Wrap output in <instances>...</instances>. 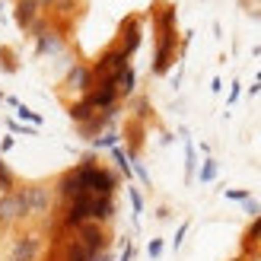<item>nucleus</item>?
<instances>
[{
	"mask_svg": "<svg viewBox=\"0 0 261 261\" xmlns=\"http://www.w3.org/2000/svg\"><path fill=\"white\" fill-rule=\"evenodd\" d=\"M76 175H80V181L86 185L89 194H96V198H115V188H118V175L109 172V169H102V166L93 160V156L76 166Z\"/></svg>",
	"mask_w": 261,
	"mask_h": 261,
	"instance_id": "nucleus-1",
	"label": "nucleus"
},
{
	"mask_svg": "<svg viewBox=\"0 0 261 261\" xmlns=\"http://www.w3.org/2000/svg\"><path fill=\"white\" fill-rule=\"evenodd\" d=\"M25 217H29V204H25L22 188L0 194V226H7V223H19V220H25Z\"/></svg>",
	"mask_w": 261,
	"mask_h": 261,
	"instance_id": "nucleus-2",
	"label": "nucleus"
},
{
	"mask_svg": "<svg viewBox=\"0 0 261 261\" xmlns=\"http://www.w3.org/2000/svg\"><path fill=\"white\" fill-rule=\"evenodd\" d=\"M93 198H96V194H89V191H83L80 198H73L67 204V211H64L61 226L64 229H80L83 223H89V207H93Z\"/></svg>",
	"mask_w": 261,
	"mask_h": 261,
	"instance_id": "nucleus-3",
	"label": "nucleus"
},
{
	"mask_svg": "<svg viewBox=\"0 0 261 261\" xmlns=\"http://www.w3.org/2000/svg\"><path fill=\"white\" fill-rule=\"evenodd\" d=\"M76 232H80V239H76V242L89 252V258L109 252V236H106V229H102V223H93V220H89V223H83Z\"/></svg>",
	"mask_w": 261,
	"mask_h": 261,
	"instance_id": "nucleus-4",
	"label": "nucleus"
},
{
	"mask_svg": "<svg viewBox=\"0 0 261 261\" xmlns=\"http://www.w3.org/2000/svg\"><path fill=\"white\" fill-rule=\"evenodd\" d=\"M89 70H93L96 80H106V76H118L121 70H127V58L121 55L118 48H109L106 55H102V58H99Z\"/></svg>",
	"mask_w": 261,
	"mask_h": 261,
	"instance_id": "nucleus-5",
	"label": "nucleus"
},
{
	"mask_svg": "<svg viewBox=\"0 0 261 261\" xmlns=\"http://www.w3.org/2000/svg\"><path fill=\"white\" fill-rule=\"evenodd\" d=\"M175 61V32H160V48H156V61H153V73H166Z\"/></svg>",
	"mask_w": 261,
	"mask_h": 261,
	"instance_id": "nucleus-6",
	"label": "nucleus"
},
{
	"mask_svg": "<svg viewBox=\"0 0 261 261\" xmlns=\"http://www.w3.org/2000/svg\"><path fill=\"white\" fill-rule=\"evenodd\" d=\"M86 191V185L80 181V175H76V169H70V172H64L61 181H58V198L64 204H70L73 198H80V194Z\"/></svg>",
	"mask_w": 261,
	"mask_h": 261,
	"instance_id": "nucleus-7",
	"label": "nucleus"
},
{
	"mask_svg": "<svg viewBox=\"0 0 261 261\" xmlns=\"http://www.w3.org/2000/svg\"><path fill=\"white\" fill-rule=\"evenodd\" d=\"M25 194V204H29V214H48V207H51V194L48 188L42 185H29V188H22Z\"/></svg>",
	"mask_w": 261,
	"mask_h": 261,
	"instance_id": "nucleus-8",
	"label": "nucleus"
},
{
	"mask_svg": "<svg viewBox=\"0 0 261 261\" xmlns=\"http://www.w3.org/2000/svg\"><path fill=\"white\" fill-rule=\"evenodd\" d=\"M13 19H16L22 29H32V22L38 19V0H19L13 7Z\"/></svg>",
	"mask_w": 261,
	"mask_h": 261,
	"instance_id": "nucleus-9",
	"label": "nucleus"
},
{
	"mask_svg": "<svg viewBox=\"0 0 261 261\" xmlns=\"http://www.w3.org/2000/svg\"><path fill=\"white\" fill-rule=\"evenodd\" d=\"M35 48H38V55H55V51L64 48V38L55 29H45V32L35 35Z\"/></svg>",
	"mask_w": 261,
	"mask_h": 261,
	"instance_id": "nucleus-10",
	"label": "nucleus"
},
{
	"mask_svg": "<svg viewBox=\"0 0 261 261\" xmlns=\"http://www.w3.org/2000/svg\"><path fill=\"white\" fill-rule=\"evenodd\" d=\"M112 217H115V198H93L89 220H93V223H109Z\"/></svg>",
	"mask_w": 261,
	"mask_h": 261,
	"instance_id": "nucleus-11",
	"label": "nucleus"
},
{
	"mask_svg": "<svg viewBox=\"0 0 261 261\" xmlns=\"http://www.w3.org/2000/svg\"><path fill=\"white\" fill-rule=\"evenodd\" d=\"M67 83H70V89H76V93H89L93 89V83H96V76H93V70L89 67H73L70 70V76H67Z\"/></svg>",
	"mask_w": 261,
	"mask_h": 261,
	"instance_id": "nucleus-12",
	"label": "nucleus"
},
{
	"mask_svg": "<svg viewBox=\"0 0 261 261\" xmlns=\"http://www.w3.org/2000/svg\"><path fill=\"white\" fill-rule=\"evenodd\" d=\"M38 255V239L35 236H22L16 245H13V258L10 261H35Z\"/></svg>",
	"mask_w": 261,
	"mask_h": 261,
	"instance_id": "nucleus-13",
	"label": "nucleus"
},
{
	"mask_svg": "<svg viewBox=\"0 0 261 261\" xmlns=\"http://www.w3.org/2000/svg\"><path fill=\"white\" fill-rule=\"evenodd\" d=\"M137 48H140V29H137V19H127V22H124V42H121L118 51H121L124 58H130Z\"/></svg>",
	"mask_w": 261,
	"mask_h": 261,
	"instance_id": "nucleus-14",
	"label": "nucleus"
},
{
	"mask_svg": "<svg viewBox=\"0 0 261 261\" xmlns=\"http://www.w3.org/2000/svg\"><path fill=\"white\" fill-rule=\"evenodd\" d=\"M67 115H70V118H73L76 124H86V121H89V118L96 115V109L89 106L86 99H80V102H73V106H70V112H67Z\"/></svg>",
	"mask_w": 261,
	"mask_h": 261,
	"instance_id": "nucleus-15",
	"label": "nucleus"
},
{
	"mask_svg": "<svg viewBox=\"0 0 261 261\" xmlns=\"http://www.w3.org/2000/svg\"><path fill=\"white\" fill-rule=\"evenodd\" d=\"M134 93V70H121V76H118V96H130Z\"/></svg>",
	"mask_w": 261,
	"mask_h": 261,
	"instance_id": "nucleus-16",
	"label": "nucleus"
},
{
	"mask_svg": "<svg viewBox=\"0 0 261 261\" xmlns=\"http://www.w3.org/2000/svg\"><path fill=\"white\" fill-rule=\"evenodd\" d=\"M160 32H175V7H166L160 13Z\"/></svg>",
	"mask_w": 261,
	"mask_h": 261,
	"instance_id": "nucleus-17",
	"label": "nucleus"
},
{
	"mask_svg": "<svg viewBox=\"0 0 261 261\" xmlns=\"http://www.w3.org/2000/svg\"><path fill=\"white\" fill-rule=\"evenodd\" d=\"M255 242H261V217L252 220V226L245 229V249H252Z\"/></svg>",
	"mask_w": 261,
	"mask_h": 261,
	"instance_id": "nucleus-18",
	"label": "nucleus"
},
{
	"mask_svg": "<svg viewBox=\"0 0 261 261\" xmlns=\"http://www.w3.org/2000/svg\"><path fill=\"white\" fill-rule=\"evenodd\" d=\"M112 156H115V163H118V169L124 172V178L130 175V160H127V153L121 147H112Z\"/></svg>",
	"mask_w": 261,
	"mask_h": 261,
	"instance_id": "nucleus-19",
	"label": "nucleus"
},
{
	"mask_svg": "<svg viewBox=\"0 0 261 261\" xmlns=\"http://www.w3.org/2000/svg\"><path fill=\"white\" fill-rule=\"evenodd\" d=\"M217 178V160H204L201 166V181H214Z\"/></svg>",
	"mask_w": 261,
	"mask_h": 261,
	"instance_id": "nucleus-20",
	"label": "nucleus"
},
{
	"mask_svg": "<svg viewBox=\"0 0 261 261\" xmlns=\"http://www.w3.org/2000/svg\"><path fill=\"white\" fill-rule=\"evenodd\" d=\"M93 147H118V134H102L93 140Z\"/></svg>",
	"mask_w": 261,
	"mask_h": 261,
	"instance_id": "nucleus-21",
	"label": "nucleus"
},
{
	"mask_svg": "<svg viewBox=\"0 0 261 261\" xmlns=\"http://www.w3.org/2000/svg\"><path fill=\"white\" fill-rule=\"evenodd\" d=\"M185 153H188V163H185V172H188V178L194 175V166H198V156H194V147H191V143H188V147H185Z\"/></svg>",
	"mask_w": 261,
	"mask_h": 261,
	"instance_id": "nucleus-22",
	"label": "nucleus"
},
{
	"mask_svg": "<svg viewBox=\"0 0 261 261\" xmlns=\"http://www.w3.org/2000/svg\"><path fill=\"white\" fill-rule=\"evenodd\" d=\"M127 194H130V204H134V211L143 214V198H140V191H137V188H127Z\"/></svg>",
	"mask_w": 261,
	"mask_h": 261,
	"instance_id": "nucleus-23",
	"label": "nucleus"
},
{
	"mask_svg": "<svg viewBox=\"0 0 261 261\" xmlns=\"http://www.w3.org/2000/svg\"><path fill=\"white\" fill-rule=\"evenodd\" d=\"M147 255H150V258H160V255H163V239H153V242L147 245Z\"/></svg>",
	"mask_w": 261,
	"mask_h": 261,
	"instance_id": "nucleus-24",
	"label": "nucleus"
},
{
	"mask_svg": "<svg viewBox=\"0 0 261 261\" xmlns=\"http://www.w3.org/2000/svg\"><path fill=\"white\" fill-rule=\"evenodd\" d=\"M19 118H25V121H32V124H42V118H38L35 112H29L25 106H19Z\"/></svg>",
	"mask_w": 261,
	"mask_h": 261,
	"instance_id": "nucleus-25",
	"label": "nucleus"
},
{
	"mask_svg": "<svg viewBox=\"0 0 261 261\" xmlns=\"http://www.w3.org/2000/svg\"><path fill=\"white\" fill-rule=\"evenodd\" d=\"M242 204H245V211H249L252 217H261V204H255L252 198H249V201H242Z\"/></svg>",
	"mask_w": 261,
	"mask_h": 261,
	"instance_id": "nucleus-26",
	"label": "nucleus"
},
{
	"mask_svg": "<svg viewBox=\"0 0 261 261\" xmlns=\"http://www.w3.org/2000/svg\"><path fill=\"white\" fill-rule=\"evenodd\" d=\"M229 201H249V191H226Z\"/></svg>",
	"mask_w": 261,
	"mask_h": 261,
	"instance_id": "nucleus-27",
	"label": "nucleus"
},
{
	"mask_svg": "<svg viewBox=\"0 0 261 261\" xmlns=\"http://www.w3.org/2000/svg\"><path fill=\"white\" fill-rule=\"evenodd\" d=\"M134 172H137V175H140V181H143V185H150V172H147V169H143V166H140V163H137V166H134Z\"/></svg>",
	"mask_w": 261,
	"mask_h": 261,
	"instance_id": "nucleus-28",
	"label": "nucleus"
},
{
	"mask_svg": "<svg viewBox=\"0 0 261 261\" xmlns=\"http://www.w3.org/2000/svg\"><path fill=\"white\" fill-rule=\"evenodd\" d=\"M7 124H10V130H16V134H32V127H22V124H16L13 118H10Z\"/></svg>",
	"mask_w": 261,
	"mask_h": 261,
	"instance_id": "nucleus-29",
	"label": "nucleus"
},
{
	"mask_svg": "<svg viewBox=\"0 0 261 261\" xmlns=\"http://www.w3.org/2000/svg\"><path fill=\"white\" fill-rule=\"evenodd\" d=\"M185 232H188V223H181V226H178V232H175V239H172V242H175V249L181 245V239H185Z\"/></svg>",
	"mask_w": 261,
	"mask_h": 261,
	"instance_id": "nucleus-30",
	"label": "nucleus"
},
{
	"mask_svg": "<svg viewBox=\"0 0 261 261\" xmlns=\"http://www.w3.org/2000/svg\"><path fill=\"white\" fill-rule=\"evenodd\" d=\"M70 7H73V0H58V10H61V13H67Z\"/></svg>",
	"mask_w": 261,
	"mask_h": 261,
	"instance_id": "nucleus-31",
	"label": "nucleus"
},
{
	"mask_svg": "<svg viewBox=\"0 0 261 261\" xmlns=\"http://www.w3.org/2000/svg\"><path fill=\"white\" fill-rule=\"evenodd\" d=\"M258 83H261V73H258Z\"/></svg>",
	"mask_w": 261,
	"mask_h": 261,
	"instance_id": "nucleus-32",
	"label": "nucleus"
},
{
	"mask_svg": "<svg viewBox=\"0 0 261 261\" xmlns=\"http://www.w3.org/2000/svg\"><path fill=\"white\" fill-rule=\"evenodd\" d=\"M236 261H242V258H236Z\"/></svg>",
	"mask_w": 261,
	"mask_h": 261,
	"instance_id": "nucleus-33",
	"label": "nucleus"
},
{
	"mask_svg": "<svg viewBox=\"0 0 261 261\" xmlns=\"http://www.w3.org/2000/svg\"><path fill=\"white\" fill-rule=\"evenodd\" d=\"M0 99H4V96H0Z\"/></svg>",
	"mask_w": 261,
	"mask_h": 261,
	"instance_id": "nucleus-34",
	"label": "nucleus"
}]
</instances>
